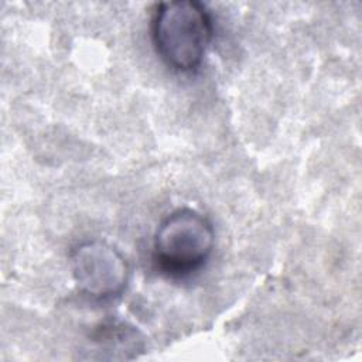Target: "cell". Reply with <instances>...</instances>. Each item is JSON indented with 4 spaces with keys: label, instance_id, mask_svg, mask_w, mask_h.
Instances as JSON below:
<instances>
[{
    "label": "cell",
    "instance_id": "2",
    "mask_svg": "<svg viewBox=\"0 0 362 362\" xmlns=\"http://www.w3.org/2000/svg\"><path fill=\"white\" fill-rule=\"evenodd\" d=\"M214 246L211 221L192 208H180L160 222L153 239V262L167 276L187 277L205 266Z\"/></svg>",
    "mask_w": 362,
    "mask_h": 362
},
{
    "label": "cell",
    "instance_id": "1",
    "mask_svg": "<svg viewBox=\"0 0 362 362\" xmlns=\"http://www.w3.org/2000/svg\"><path fill=\"white\" fill-rule=\"evenodd\" d=\"M214 38V20L195 0L161 1L151 17V40L160 58L178 72L198 69Z\"/></svg>",
    "mask_w": 362,
    "mask_h": 362
},
{
    "label": "cell",
    "instance_id": "3",
    "mask_svg": "<svg viewBox=\"0 0 362 362\" xmlns=\"http://www.w3.org/2000/svg\"><path fill=\"white\" fill-rule=\"evenodd\" d=\"M69 263L78 290L93 300H112L129 283L130 267L126 257L105 240L78 243L71 250Z\"/></svg>",
    "mask_w": 362,
    "mask_h": 362
}]
</instances>
